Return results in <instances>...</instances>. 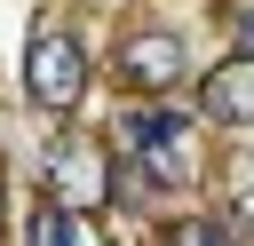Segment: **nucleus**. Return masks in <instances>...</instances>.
Listing matches in <instances>:
<instances>
[{
    "instance_id": "f257e3e1",
    "label": "nucleus",
    "mask_w": 254,
    "mask_h": 246,
    "mask_svg": "<svg viewBox=\"0 0 254 246\" xmlns=\"http://www.w3.org/2000/svg\"><path fill=\"white\" fill-rule=\"evenodd\" d=\"M119 143L135 151V175H143L151 190H167V183H183V175H190V119H183V111H167V103L127 111V119H119Z\"/></svg>"
},
{
    "instance_id": "f03ea898",
    "label": "nucleus",
    "mask_w": 254,
    "mask_h": 246,
    "mask_svg": "<svg viewBox=\"0 0 254 246\" xmlns=\"http://www.w3.org/2000/svg\"><path fill=\"white\" fill-rule=\"evenodd\" d=\"M24 87H32V103L71 111V103H79V87H87L79 40H71V32H40V40H32V56H24Z\"/></svg>"
},
{
    "instance_id": "7ed1b4c3",
    "label": "nucleus",
    "mask_w": 254,
    "mask_h": 246,
    "mask_svg": "<svg viewBox=\"0 0 254 246\" xmlns=\"http://www.w3.org/2000/svg\"><path fill=\"white\" fill-rule=\"evenodd\" d=\"M48 183L64 190V214H87V206H103V151L95 143H56L48 151Z\"/></svg>"
},
{
    "instance_id": "20e7f679",
    "label": "nucleus",
    "mask_w": 254,
    "mask_h": 246,
    "mask_svg": "<svg viewBox=\"0 0 254 246\" xmlns=\"http://www.w3.org/2000/svg\"><path fill=\"white\" fill-rule=\"evenodd\" d=\"M119 79L127 87H175L183 79V40H167V32H127V48H119Z\"/></svg>"
},
{
    "instance_id": "39448f33",
    "label": "nucleus",
    "mask_w": 254,
    "mask_h": 246,
    "mask_svg": "<svg viewBox=\"0 0 254 246\" xmlns=\"http://www.w3.org/2000/svg\"><path fill=\"white\" fill-rule=\"evenodd\" d=\"M246 95H254V63H246V56H222V63L198 79V111L222 119V127H246Z\"/></svg>"
},
{
    "instance_id": "423d86ee",
    "label": "nucleus",
    "mask_w": 254,
    "mask_h": 246,
    "mask_svg": "<svg viewBox=\"0 0 254 246\" xmlns=\"http://www.w3.org/2000/svg\"><path fill=\"white\" fill-rule=\"evenodd\" d=\"M24 246H79V230H71V214H64V206H32Z\"/></svg>"
},
{
    "instance_id": "0eeeda50",
    "label": "nucleus",
    "mask_w": 254,
    "mask_h": 246,
    "mask_svg": "<svg viewBox=\"0 0 254 246\" xmlns=\"http://www.w3.org/2000/svg\"><path fill=\"white\" fill-rule=\"evenodd\" d=\"M167 246H238V230H214V222H175Z\"/></svg>"
}]
</instances>
